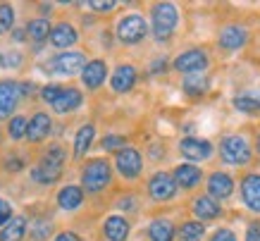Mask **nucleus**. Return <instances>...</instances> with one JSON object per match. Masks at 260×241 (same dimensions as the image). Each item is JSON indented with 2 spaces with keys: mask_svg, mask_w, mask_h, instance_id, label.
Returning a JSON list of instances; mask_svg holds the SVG:
<instances>
[{
  "mask_svg": "<svg viewBox=\"0 0 260 241\" xmlns=\"http://www.w3.org/2000/svg\"><path fill=\"white\" fill-rule=\"evenodd\" d=\"M110 179H112V167L108 160H103V158L88 160L84 172H81V191L98 194L103 189H108Z\"/></svg>",
  "mask_w": 260,
  "mask_h": 241,
  "instance_id": "f257e3e1",
  "label": "nucleus"
},
{
  "mask_svg": "<svg viewBox=\"0 0 260 241\" xmlns=\"http://www.w3.org/2000/svg\"><path fill=\"white\" fill-rule=\"evenodd\" d=\"M153 17V36L158 41H167L174 34V26L179 22V12L172 3H155L150 10Z\"/></svg>",
  "mask_w": 260,
  "mask_h": 241,
  "instance_id": "f03ea898",
  "label": "nucleus"
},
{
  "mask_svg": "<svg viewBox=\"0 0 260 241\" xmlns=\"http://www.w3.org/2000/svg\"><path fill=\"white\" fill-rule=\"evenodd\" d=\"M220 156L227 165H246L251 160V146L244 136L232 134L220 141Z\"/></svg>",
  "mask_w": 260,
  "mask_h": 241,
  "instance_id": "7ed1b4c3",
  "label": "nucleus"
},
{
  "mask_svg": "<svg viewBox=\"0 0 260 241\" xmlns=\"http://www.w3.org/2000/svg\"><path fill=\"white\" fill-rule=\"evenodd\" d=\"M146 36H148V24H146V19L141 15H126L117 24V39L122 43H126V46L141 43Z\"/></svg>",
  "mask_w": 260,
  "mask_h": 241,
  "instance_id": "20e7f679",
  "label": "nucleus"
},
{
  "mask_svg": "<svg viewBox=\"0 0 260 241\" xmlns=\"http://www.w3.org/2000/svg\"><path fill=\"white\" fill-rule=\"evenodd\" d=\"M86 65V57L84 53H77V50H64V53L55 55L53 60H48V70L46 72H57V74H77L79 70H84Z\"/></svg>",
  "mask_w": 260,
  "mask_h": 241,
  "instance_id": "39448f33",
  "label": "nucleus"
},
{
  "mask_svg": "<svg viewBox=\"0 0 260 241\" xmlns=\"http://www.w3.org/2000/svg\"><path fill=\"white\" fill-rule=\"evenodd\" d=\"M177 72L181 74H203L205 67H208V55L201 48H191L186 53H181L172 65Z\"/></svg>",
  "mask_w": 260,
  "mask_h": 241,
  "instance_id": "423d86ee",
  "label": "nucleus"
},
{
  "mask_svg": "<svg viewBox=\"0 0 260 241\" xmlns=\"http://www.w3.org/2000/svg\"><path fill=\"white\" fill-rule=\"evenodd\" d=\"M148 194L153 201H170L177 194V184L170 172H155L148 179Z\"/></svg>",
  "mask_w": 260,
  "mask_h": 241,
  "instance_id": "0eeeda50",
  "label": "nucleus"
},
{
  "mask_svg": "<svg viewBox=\"0 0 260 241\" xmlns=\"http://www.w3.org/2000/svg\"><path fill=\"white\" fill-rule=\"evenodd\" d=\"M115 165H117V170L122 177L126 179H134L141 174L143 170V160H141V153L136 150V148H122L115 158Z\"/></svg>",
  "mask_w": 260,
  "mask_h": 241,
  "instance_id": "6e6552de",
  "label": "nucleus"
},
{
  "mask_svg": "<svg viewBox=\"0 0 260 241\" xmlns=\"http://www.w3.org/2000/svg\"><path fill=\"white\" fill-rule=\"evenodd\" d=\"M179 153L186 158V160H193V163H198V160L210 158V153H213V143H210L208 139L186 136V139L179 141Z\"/></svg>",
  "mask_w": 260,
  "mask_h": 241,
  "instance_id": "1a4fd4ad",
  "label": "nucleus"
},
{
  "mask_svg": "<svg viewBox=\"0 0 260 241\" xmlns=\"http://www.w3.org/2000/svg\"><path fill=\"white\" fill-rule=\"evenodd\" d=\"M19 96H22V91H19L17 81H12V79H3L0 81V119L12 115V110L19 103Z\"/></svg>",
  "mask_w": 260,
  "mask_h": 241,
  "instance_id": "9d476101",
  "label": "nucleus"
},
{
  "mask_svg": "<svg viewBox=\"0 0 260 241\" xmlns=\"http://www.w3.org/2000/svg\"><path fill=\"white\" fill-rule=\"evenodd\" d=\"M246 41H248V32H246L244 26H239V24H229L224 29H220V36H217V43H220L222 50H239V48L246 46Z\"/></svg>",
  "mask_w": 260,
  "mask_h": 241,
  "instance_id": "9b49d317",
  "label": "nucleus"
},
{
  "mask_svg": "<svg viewBox=\"0 0 260 241\" xmlns=\"http://www.w3.org/2000/svg\"><path fill=\"white\" fill-rule=\"evenodd\" d=\"M234 194V179L227 172H213L208 177V196L215 201H224Z\"/></svg>",
  "mask_w": 260,
  "mask_h": 241,
  "instance_id": "f8f14e48",
  "label": "nucleus"
},
{
  "mask_svg": "<svg viewBox=\"0 0 260 241\" xmlns=\"http://www.w3.org/2000/svg\"><path fill=\"white\" fill-rule=\"evenodd\" d=\"M241 198L248 210L260 213V174H246L241 179Z\"/></svg>",
  "mask_w": 260,
  "mask_h": 241,
  "instance_id": "ddd939ff",
  "label": "nucleus"
},
{
  "mask_svg": "<svg viewBox=\"0 0 260 241\" xmlns=\"http://www.w3.org/2000/svg\"><path fill=\"white\" fill-rule=\"evenodd\" d=\"M81 103H84V96H81L79 88H74V86H64L62 94L57 96L50 105H53L55 112L64 115V112H74L77 108H81Z\"/></svg>",
  "mask_w": 260,
  "mask_h": 241,
  "instance_id": "4468645a",
  "label": "nucleus"
},
{
  "mask_svg": "<svg viewBox=\"0 0 260 241\" xmlns=\"http://www.w3.org/2000/svg\"><path fill=\"white\" fill-rule=\"evenodd\" d=\"M172 179H174V184L177 187H181V189H196L198 184H201V179H203V172H201V167H196V165H177L174 167V174H172Z\"/></svg>",
  "mask_w": 260,
  "mask_h": 241,
  "instance_id": "2eb2a0df",
  "label": "nucleus"
},
{
  "mask_svg": "<svg viewBox=\"0 0 260 241\" xmlns=\"http://www.w3.org/2000/svg\"><path fill=\"white\" fill-rule=\"evenodd\" d=\"M105 77H108V65L103 63V60H91V63H86L84 70H81V81H84V86L91 88V91H95V88L105 81Z\"/></svg>",
  "mask_w": 260,
  "mask_h": 241,
  "instance_id": "dca6fc26",
  "label": "nucleus"
},
{
  "mask_svg": "<svg viewBox=\"0 0 260 241\" xmlns=\"http://www.w3.org/2000/svg\"><path fill=\"white\" fill-rule=\"evenodd\" d=\"M50 129H53V119L46 112H36L26 122V139L31 141V143H39V141H43L50 134Z\"/></svg>",
  "mask_w": 260,
  "mask_h": 241,
  "instance_id": "f3484780",
  "label": "nucleus"
},
{
  "mask_svg": "<svg viewBox=\"0 0 260 241\" xmlns=\"http://www.w3.org/2000/svg\"><path fill=\"white\" fill-rule=\"evenodd\" d=\"M50 43L55 48H70V46H74L77 43V39H79V34H77V29L72 26V24H67V22H60L57 26H53L50 29Z\"/></svg>",
  "mask_w": 260,
  "mask_h": 241,
  "instance_id": "a211bd4d",
  "label": "nucleus"
},
{
  "mask_svg": "<svg viewBox=\"0 0 260 241\" xmlns=\"http://www.w3.org/2000/svg\"><path fill=\"white\" fill-rule=\"evenodd\" d=\"M112 88L117 91V94H126V91H132L136 84V70L132 65H119L115 74H112Z\"/></svg>",
  "mask_w": 260,
  "mask_h": 241,
  "instance_id": "6ab92c4d",
  "label": "nucleus"
},
{
  "mask_svg": "<svg viewBox=\"0 0 260 241\" xmlns=\"http://www.w3.org/2000/svg\"><path fill=\"white\" fill-rule=\"evenodd\" d=\"M103 232H105V239L108 241H126V236H129V222L122 215H110V218L105 220Z\"/></svg>",
  "mask_w": 260,
  "mask_h": 241,
  "instance_id": "aec40b11",
  "label": "nucleus"
},
{
  "mask_svg": "<svg viewBox=\"0 0 260 241\" xmlns=\"http://www.w3.org/2000/svg\"><path fill=\"white\" fill-rule=\"evenodd\" d=\"M193 213L201 220H215L222 215V205H220V201H215L210 196H198L196 201H193Z\"/></svg>",
  "mask_w": 260,
  "mask_h": 241,
  "instance_id": "412c9836",
  "label": "nucleus"
},
{
  "mask_svg": "<svg viewBox=\"0 0 260 241\" xmlns=\"http://www.w3.org/2000/svg\"><path fill=\"white\" fill-rule=\"evenodd\" d=\"M60 177H62V167L60 165H50L46 160H41L31 170V179L39 182V184H55Z\"/></svg>",
  "mask_w": 260,
  "mask_h": 241,
  "instance_id": "4be33fe9",
  "label": "nucleus"
},
{
  "mask_svg": "<svg viewBox=\"0 0 260 241\" xmlns=\"http://www.w3.org/2000/svg\"><path fill=\"white\" fill-rule=\"evenodd\" d=\"M148 239L150 241H174V225L165 218L153 220L148 225Z\"/></svg>",
  "mask_w": 260,
  "mask_h": 241,
  "instance_id": "5701e85b",
  "label": "nucleus"
},
{
  "mask_svg": "<svg viewBox=\"0 0 260 241\" xmlns=\"http://www.w3.org/2000/svg\"><path fill=\"white\" fill-rule=\"evenodd\" d=\"M84 203V191L81 187H64L57 194V205L62 210H77Z\"/></svg>",
  "mask_w": 260,
  "mask_h": 241,
  "instance_id": "b1692460",
  "label": "nucleus"
},
{
  "mask_svg": "<svg viewBox=\"0 0 260 241\" xmlns=\"http://www.w3.org/2000/svg\"><path fill=\"white\" fill-rule=\"evenodd\" d=\"M26 234V218L17 215L0 229V241H22Z\"/></svg>",
  "mask_w": 260,
  "mask_h": 241,
  "instance_id": "393cba45",
  "label": "nucleus"
},
{
  "mask_svg": "<svg viewBox=\"0 0 260 241\" xmlns=\"http://www.w3.org/2000/svg\"><path fill=\"white\" fill-rule=\"evenodd\" d=\"M95 136V129L93 125H84L77 132V136H74V158H84L86 156V150L91 148V141H93Z\"/></svg>",
  "mask_w": 260,
  "mask_h": 241,
  "instance_id": "a878e982",
  "label": "nucleus"
},
{
  "mask_svg": "<svg viewBox=\"0 0 260 241\" xmlns=\"http://www.w3.org/2000/svg\"><path fill=\"white\" fill-rule=\"evenodd\" d=\"M50 29H53V26L48 24V19L41 17V19H31V22L26 24V29H24V32H26V39L36 41V43H43V41L50 36Z\"/></svg>",
  "mask_w": 260,
  "mask_h": 241,
  "instance_id": "bb28decb",
  "label": "nucleus"
},
{
  "mask_svg": "<svg viewBox=\"0 0 260 241\" xmlns=\"http://www.w3.org/2000/svg\"><path fill=\"white\" fill-rule=\"evenodd\" d=\"M208 86H210V81H208L205 74H186L181 88H184V94L189 96H203L208 91Z\"/></svg>",
  "mask_w": 260,
  "mask_h": 241,
  "instance_id": "cd10ccee",
  "label": "nucleus"
},
{
  "mask_svg": "<svg viewBox=\"0 0 260 241\" xmlns=\"http://www.w3.org/2000/svg\"><path fill=\"white\" fill-rule=\"evenodd\" d=\"M234 108L246 115H260V98L253 94H241L234 98Z\"/></svg>",
  "mask_w": 260,
  "mask_h": 241,
  "instance_id": "c85d7f7f",
  "label": "nucleus"
},
{
  "mask_svg": "<svg viewBox=\"0 0 260 241\" xmlns=\"http://www.w3.org/2000/svg\"><path fill=\"white\" fill-rule=\"evenodd\" d=\"M203 236H205V225L198 222V220L184 222L179 229V241H201Z\"/></svg>",
  "mask_w": 260,
  "mask_h": 241,
  "instance_id": "c756f323",
  "label": "nucleus"
},
{
  "mask_svg": "<svg viewBox=\"0 0 260 241\" xmlns=\"http://www.w3.org/2000/svg\"><path fill=\"white\" fill-rule=\"evenodd\" d=\"M12 24H15V10H12V5L0 3V36L8 34L12 29Z\"/></svg>",
  "mask_w": 260,
  "mask_h": 241,
  "instance_id": "7c9ffc66",
  "label": "nucleus"
},
{
  "mask_svg": "<svg viewBox=\"0 0 260 241\" xmlns=\"http://www.w3.org/2000/svg\"><path fill=\"white\" fill-rule=\"evenodd\" d=\"M8 134H10V139H15V141L26 136V117H22V115L12 117L10 125H8Z\"/></svg>",
  "mask_w": 260,
  "mask_h": 241,
  "instance_id": "2f4dec72",
  "label": "nucleus"
},
{
  "mask_svg": "<svg viewBox=\"0 0 260 241\" xmlns=\"http://www.w3.org/2000/svg\"><path fill=\"white\" fill-rule=\"evenodd\" d=\"M22 63H24V55L17 53V50L0 53V67H5V70H17V67H19Z\"/></svg>",
  "mask_w": 260,
  "mask_h": 241,
  "instance_id": "473e14b6",
  "label": "nucleus"
},
{
  "mask_svg": "<svg viewBox=\"0 0 260 241\" xmlns=\"http://www.w3.org/2000/svg\"><path fill=\"white\" fill-rule=\"evenodd\" d=\"M53 232V225L46 222V220H39V222H34V229H31V239L34 241H46Z\"/></svg>",
  "mask_w": 260,
  "mask_h": 241,
  "instance_id": "72a5a7b5",
  "label": "nucleus"
},
{
  "mask_svg": "<svg viewBox=\"0 0 260 241\" xmlns=\"http://www.w3.org/2000/svg\"><path fill=\"white\" fill-rule=\"evenodd\" d=\"M62 88H64V86H60V84H48V86H43V88H41V98H43L46 103H53L57 96L62 94Z\"/></svg>",
  "mask_w": 260,
  "mask_h": 241,
  "instance_id": "f704fd0d",
  "label": "nucleus"
},
{
  "mask_svg": "<svg viewBox=\"0 0 260 241\" xmlns=\"http://www.w3.org/2000/svg\"><path fill=\"white\" fill-rule=\"evenodd\" d=\"M122 146H126V141H124V136H119V134H110V136L103 139V148H105V150H117V148H122Z\"/></svg>",
  "mask_w": 260,
  "mask_h": 241,
  "instance_id": "c9c22d12",
  "label": "nucleus"
},
{
  "mask_svg": "<svg viewBox=\"0 0 260 241\" xmlns=\"http://www.w3.org/2000/svg\"><path fill=\"white\" fill-rule=\"evenodd\" d=\"M10 220H12V208H10L8 201H3V198H0V227H5Z\"/></svg>",
  "mask_w": 260,
  "mask_h": 241,
  "instance_id": "e433bc0d",
  "label": "nucleus"
},
{
  "mask_svg": "<svg viewBox=\"0 0 260 241\" xmlns=\"http://www.w3.org/2000/svg\"><path fill=\"white\" fill-rule=\"evenodd\" d=\"M210 241H237V234L232 232V229H224V227H222V229H217V232L210 236Z\"/></svg>",
  "mask_w": 260,
  "mask_h": 241,
  "instance_id": "4c0bfd02",
  "label": "nucleus"
},
{
  "mask_svg": "<svg viewBox=\"0 0 260 241\" xmlns=\"http://www.w3.org/2000/svg\"><path fill=\"white\" fill-rule=\"evenodd\" d=\"M88 8L98 10V12H110V10H115V3H112V0H105V3H103V0H91Z\"/></svg>",
  "mask_w": 260,
  "mask_h": 241,
  "instance_id": "58836bf2",
  "label": "nucleus"
},
{
  "mask_svg": "<svg viewBox=\"0 0 260 241\" xmlns=\"http://www.w3.org/2000/svg\"><path fill=\"white\" fill-rule=\"evenodd\" d=\"M24 167V160H19V158H8L5 160V170H10V172H19Z\"/></svg>",
  "mask_w": 260,
  "mask_h": 241,
  "instance_id": "ea45409f",
  "label": "nucleus"
},
{
  "mask_svg": "<svg viewBox=\"0 0 260 241\" xmlns=\"http://www.w3.org/2000/svg\"><path fill=\"white\" fill-rule=\"evenodd\" d=\"M246 241H260V225L258 222L246 229Z\"/></svg>",
  "mask_w": 260,
  "mask_h": 241,
  "instance_id": "a19ab883",
  "label": "nucleus"
},
{
  "mask_svg": "<svg viewBox=\"0 0 260 241\" xmlns=\"http://www.w3.org/2000/svg\"><path fill=\"white\" fill-rule=\"evenodd\" d=\"M55 241H81V239H79V236H77L74 232H60V234L55 236Z\"/></svg>",
  "mask_w": 260,
  "mask_h": 241,
  "instance_id": "79ce46f5",
  "label": "nucleus"
},
{
  "mask_svg": "<svg viewBox=\"0 0 260 241\" xmlns=\"http://www.w3.org/2000/svg\"><path fill=\"white\" fill-rule=\"evenodd\" d=\"M12 39H15V41H24V39H26V32H24V29H17Z\"/></svg>",
  "mask_w": 260,
  "mask_h": 241,
  "instance_id": "37998d69",
  "label": "nucleus"
},
{
  "mask_svg": "<svg viewBox=\"0 0 260 241\" xmlns=\"http://www.w3.org/2000/svg\"><path fill=\"white\" fill-rule=\"evenodd\" d=\"M255 148H258V153H260V136H258V141H255Z\"/></svg>",
  "mask_w": 260,
  "mask_h": 241,
  "instance_id": "c03bdc74",
  "label": "nucleus"
}]
</instances>
